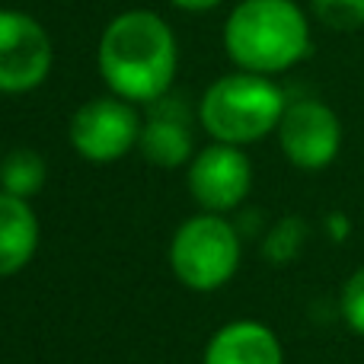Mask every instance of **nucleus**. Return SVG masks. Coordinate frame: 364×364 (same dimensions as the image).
<instances>
[{"instance_id": "nucleus-1", "label": "nucleus", "mask_w": 364, "mask_h": 364, "mask_svg": "<svg viewBox=\"0 0 364 364\" xmlns=\"http://www.w3.org/2000/svg\"><path fill=\"white\" fill-rule=\"evenodd\" d=\"M96 64L109 93L154 106L170 96L179 70V42L173 26L154 10H125L106 23Z\"/></svg>"}, {"instance_id": "nucleus-2", "label": "nucleus", "mask_w": 364, "mask_h": 364, "mask_svg": "<svg viewBox=\"0 0 364 364\" xmlns=\"http://www.w3.org/2000/svg\"><path fill=\"white\" fill-rule=\"evenodd\" d=\"M314 48L307 13L294 0H240L224 23V51L237 70L275 77Z\"/></svg>"}, {"instance_id": "nucleus-3", "label": "nucleus", "mask_w": 364, "mask_h": 364, "mask_svg": "<svg viewBox=\"0 0 364 364\" xmlns=\"http://www.w3.org/2000/svg\"><path fill=\"white\" fill-rule=\"evenodd\" d=\"M288 96L272 77L237 70L224 74L205 90L198 102V122L211 141L246 147L278 132Z\"/></svg>"}, {"instance_id": "nucleus-4", "label": "nucleus", "mask_w": 364, "mask_h": 364, "mask_svg": "<svg viewBox=\"0 0 364 364\" xmlns=\"http://www.w3.org/2000/svg\"><path fill=\"white\" fill-rule=\"evenodd\" d=\"M243 243L224 214H195L173 233L170 269L188 291H218L237 275Z\"/></svg>"}, {"instance_id": "nucleus-5", "label": "nucleus", "mask_w": 364, "mask_h": 364, "mask_svg": "<svg viewBox=\"0 0 364 364\" xmlns=\"http://www.w3.org/2000/svg\"><path fill=\"white\" fill-rule=\"evenodd\" d=\"M141 125H144V119L138 115L134 102L109 93V96L87 100L70 115L68 138H70V147L87 164L106 166L128 157L138 147Z\"/></svg>"}, {"instance_id": "nucleus-6", "label": "nucleus", "mask_w": 364, "mask_h": 364, "mask_svg": "<svg viewBox=\"0 0 364 364\" xmlns=\"http://www.w3.org/2000/svg\"><path fill=\"white\" fill-rule=\"evenodd\" d=\"M55 45L36 16L0 6V93L19 96L38 90L51 74Z\"/></svg>"}, {"instance_id": "nucleus-7", "label": "nucleus", "mask_w": 364, "mask_h": 364, "mask_svg": "<svg viewBox=\"0 0 364 364\" xmlns=\"http://www.w3.org/2000/svg\"><path fill=\"white\" fill-rule=\"evenodd\" d=\"M188 195L201 211L227 214L237 211L252 188V164L243 147L211 141L208 147L195 151L192 164L186 170Z\"/></svg>"}, {"instance_id": "nucleus-8", "label": "nucleus", "mask_w": 364, "mask_h": 364, "mask_svg": "<svg viewBox=\"0 0 364 364\" xmlns=\"http://www.w3.org/2000/svg\"><path fill=\"white\" fill-rule=\"evenodd\" d=\"M275 134L288 164L307 173L326 170L342 151V122L320 100L288 102Z\"/></svg>"}, {"instance_id": "nucleus-9", "label": "nucleus", "mask_w": 364, "mask_h": 364, "mask_svg": "<svg viewBox=\"0 0 364 364\" xmlns=\"http://www.w3.org/2000/svg\"><path fill=\"white\" fill-rule=\"evenodd\" d=\"M138 151L144 154L147 164L160 166V170H176V166L192 164L195 138H192V125H188V112L179 100L173 102L170 96H164L154 106H147Z\"/></svg>"}, {"instance_id": "nucleus-10", "label": "nucleus", "mask_w": 364, "mask_h": 364, "mask_svg": "<svg viewBox=\"0 0 364 364\" xmlns=\"http://www.w3.org/2000/svg\"><path fill=\"white\" fill-rule=\"evenodd\" d=\"M201 364H284V352L265 323L237 320L208 339Z\"/></svg>"}, {"instance_id": "nucleus-11", "label": "nucleus", "mask_w": 364, "mask_h": 364, "mask_svg": "<svg viewBox=\"0 0 364 364\" xmlns=\"http://www.w3.org/2000/svg\"><path fill=\"white\" fill-rule=\"evenodd\" d=\"M38 250V218L29 198L0 188V278H10L32 262Z\"/></svg>"}, {"instance_id": "nucleus-12", "label": "nucleus", "mask_w": 364, "mask_h": 364, "mask_svg": "<svg viewBox=\"0 0 364 364\" xmlns=\"http://www.w3.org/2000/svg\"><path fill=\"white\" fill-rule=\"evenodd\" d=\"M45 179H48V166L45 157L32 147H16L0 160V188L19 198H32L42 192Z\"/></svg>"}, {"instance_id": "nucleus-13", "label": "nucleus", "mask_w": 364, "mask_h": 364, "mask_svg": "<svg viewBox=\"0 0 364 364\" xmlns=\"http://www.w3.org/2000/svg\"><path fill=\"white\" fill-rule=\"evenodd\" d=\"M304 243H307V224L301 218H294V214H288V218L275 220V227L265 233L262 256L272 265H291L301 256Z\"/></svg>"}, {"instance_id": "nucleus-14", "label": "nucleus", "mask_w": 364, "mask_h": 364, "mask_svg": "<svg viewBox=\"0 0 364 364\" xmlns=\"http://www.w3.org/2000/svg\"><path fill=\"white\" fill-rule=\"evenodd\" d=\"M310 6L326 29L355 32L364 26V0H310Z\"/></svg>"}, {"instance_id": "nucleus-15", "label": "nucleus", "mask_w": 364, "mask_h": 364, "mask_svg": "<svg viewBox=\"0 0 364 364\" xmlns=\"http://www.w3.org/2000/svg\"><path fill=\"white\" fill-rule=\"evenodd\" d=\"M339 310H342L346 326L352 329V333L364 336V265L346 282L342 297H339Z\"/></svg>"}, {"instance_id": "nucleus-16", "label": "nucleus", "mask_w": 364, "mask_h": 364, "mask_svg": "<svg viewBox=\"0 0 364 364\" xmlns=\"http://www.w3.org/2000/svg\"><path fill=\"white\" fill-rule=\"evenodd\" d=\"M170 4L186 13H208V10H214V6H220L224 0H170Z\"/></svg>"}, {"instance_id": "nucleus-17", "label": "nucleus", "mask_w": 364, "mask_h": 364, "mask_svg": "<svg viewBox=\"0 0 364 364\" xmlns=\"http://www.w3.org/2000/svg\"><path fill=\"white\" fill-rule=\"evenodd\" d=\"M329 227H333V237H336V240H342V237H346V230H348L346 214H339V211L329 214Z\"/></svg>"}, {"instance_id": "nucleus-18", "label": "nucleus", "mask_w": 364, "mask_h": 364, "mask_svg": "<svg viewBox=\"0 0 364 364\" xmlns=\"http://www.w3.org/2000/svg\"><path fill=\"white\" fill-rule=\"evenodd\" d=\"M0 160H4V157H0Z\"/></svg>"}]
</instances>
